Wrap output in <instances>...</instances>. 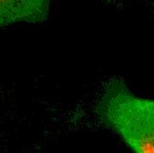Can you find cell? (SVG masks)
<instances>
[{
  "instance_id": "obj_1",
  "label": "cell",
  "mask_w": 154,
  "mask_h": 153,
  "mask_svg": "<svg viewBox=\"0 0 154 153\" xmlns=\"http://www.w3.org/2000/svg\"><path fill=\"white\" fill-rule=\"evenodd\" d=\"M100 120L137 153H154V100L136 96L123 81L112 79L97 103Z\"/></svg>"
},
{
  "instance_id": "obj_2",
  "label": "cell",
  "mask_w": 154,
  "mask_h": 153,
  "mask_svg": "<svg viewBox=\"0 0 154 153\" xmlns=\"http://www.w3.org/2000/svg\"><path fill=\"white\" fill-rule=\"evenodd\" d=\"M53 0H0V28L45 21Z\"/></svg>"
}]
</instances>
